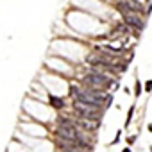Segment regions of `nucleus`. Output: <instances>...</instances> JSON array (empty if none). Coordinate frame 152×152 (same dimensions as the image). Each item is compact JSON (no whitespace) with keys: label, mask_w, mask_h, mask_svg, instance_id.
Listing matches in <instances>:
<instances>
[{"label":"nucleus","mask_w":152,"mask_h":152,"mask_svg":"<svg viewBox=\"0 0 152 152\" xmlns=\"http://www.w3.org/2000/svg\"><path fill=\"white\" fill-rule=\"evenodd\" d=\"M123 20H125V23L133 25V27L140 29V31H141V27H143V22L138 18V15H134V13H131V15H123Z\"/></svg>","instance_id":"4"},{"label":"nucleus","mask_w":152,"mask_h":152,"mask_svg":"<svg viewBox=\"0 0 152 152\" xmlns=\"http://www.w3.org/2000/svg\"><path fill=\"white\" fill-rule=\"evenodd\" d=\"M50 104L56 106V108H63V100L61 98H56V97H50Z\"/></svg>","instance_id":"6"},{"label":"nucleus","mask_w":152,"mask_h":152,"mask_svg":"<svg viewBox=\"0 0 152 152\" xmlns=\"http://www.w3.org/2000/svg\"><path fill=\"white\" fill-rule=\"evenodd\" d=\"M56 134H57L59 138H61V140H64V141H70V143L81 138L79 131L74 127V122H72V120H68V118H63V120L59 122V127H57V131H56Z\"/></svg>","instance_id":"2"},{"label":"nucleus","mask_w":152,"mask_h":152,"mask_svg":"<svg viewBox=\"0 0 152 152\" xmlns=\"http://www.w3.org/2000/svg\"><path fill=\"white\" fill-rule=\"evenodd\" d=\"M74 111L81 116V118H90V120H98L100 118V106L95 104H88L82 100H74Z\"/></svg>","instance_id":"1"},{"label":"nucleus","mask_w":152,"mask_h":152,"mask_svg":"<svg viewBox=\"0 0 152 152\" xmlns=\"http://www.w3.org/2000/svg\"><path fill=\"white\" fill-rule=\"evenodd\" d=\"M84 82L88 86H93L97 90H106L111 86V79L108 75L100 74V72H97V70H91L84 75Z\"/></svg>","instance_id":"3"},{"label":"nucleus","mask_w":152,"mask_h":152,"mask_svg":"<svg viewBox=\"0 0 152 152\" xmlns=\"http://www.w3.org/2000/svg\"><path fill=\"white\" fill-rule=\"evenodd\" d=\"M79 125H81L82 129H86V131H93L97 125H95V120H90V118H82L81 122H79Z\"/></svg>","instance_id":"5"},{"label":"nucleus","mask_w":152,"mask_h":152,"mask_svg":"<svg viewBox=\"0 0 152 152\" xmlns=\"http://www.w3.org/2000/svg\"><path fill=\"white\" fill-rule=\"evenodd\" d=\"M136 2H140V0H136Z\"/></svg>","instance_id":"8"},{"label":"nucleus","mask_w":152,"mask_h":152,"mask_svg":"<svg viewBox=\"0 0 152 152\" xmlns=\"http://www.w3.org/2000/svg\"><path fill=\"white\" fill-rule=\"evenodd\" d=\"M123 152H131V150H129V149H123Z\"/></svg>","instance_id":"7"}]
</instances>
